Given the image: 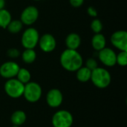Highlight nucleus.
Listing matches in <instances>:
<instances>
[{"label": "nucleus", "instance_id": "obj_1", "mask_svg": "<svg viewBox=\"0 0 127 127\" xmlns=\"http://www.w3.org/2000/svg\"><path fill=\"white\" fill-rule=\"evenodd\" d=\"M60 63L65 71L74 72L83 66V59L77 50L66 48L60 54Z\"/></svg>", "mask_w": 127, "mask_h": 127}, {"label": "nucleus", "instance_id": "obj_2", "mask_svg": "<svg viewBox=\"0 0 127 127\" xmlns=\"http://www.w3.org/2000/svg\"><path fill=\"white\" fill-rule=\"evenodd\" d=\"M92 83L99 89L107 88L112 81V77L109 71L101 67H97L92 71L91 79Z\"/></svg>", "mask_w": 127, "mask_h": 127}, {"label": "nucleus", "instance_id": "obj_3", "mask_svg": "<svg viewBox=\"0 0 127 127\" xmlns=\"http://www.w3.org/2000/svg\"><path fill=\"white\" fill-rule=\"evenodd\" d=\"M39 36L38 31L30 26L23 31L21 36V44L25 49H34L38 45Z\"/></svg>", "mask_w": 127, "mask_h": 127}, {"label": "nucleus", "instance_id": "obj_4", "mask_svg": "<svg viewBox=\"0 0 127 127\" xmlns=\"http://www.w3.org/2000/svg\"><path fill=\"white\" fill-rule=\"evenodd\" d=\"M25 84L16 78L8 79L4 86V89L7 95L11 98H19L23 95Z\"/></svg>", "mask_w": 127, "mask_h": 127}, {"label": "nucleus", "instance_id": "obj_5", "mask_svg": "<svg viewBox=\"0 0 127 127\" xmlns=\"http://www.w3.org/2000/svg\"><path fill=\"white\" fill-rule=\"evenodd\" d=\"M42 90L40 85L36 82H31L25 84L23 95L29 103H36L39 101L42 97Z\"/></svg>", "mask_w": 127, "mask_h": 127}, {"label": "nucleus", "instance_id": "obj_6", "mask_svg": "<svg viewBox=\"0 0 127 127\" xmlns=\"http://www.w3.org/2000/svg\"><path fill=\"white\" fill-rule=\"evenodd\" d=\"M51 123L54 127H71L74 123V118L70 112L59 110L54 114Z\"/></svg>", "mask_w": 127, "mask_h": 127}, {"label": "nucleus", "instance_id": "obj_7", "mask_svg": "<svg viewBox=\"0 0 127 127\" xmlns=\"http://www.w3.org/2000/svg\"><path fill=\"white\" fill-rule=\"evenodd\" d=\"M39 12L36 7L33 5L27 6L21 13L19 20L22 22L23 25L31 26L39 19Z\"/></svg>", "mask_w": 127, "mask_h": 127}, {"label": "nucleus", "instance_id": "obj_8", "mask_svg": "<svg viewBox=\"0 0 127 127\" xmlns=\"http://www.w3.org/2000/svg\"><path fill=\"white\" fill-rule=\"evenodd\" d=\"M112 45L120 51H127V32L124 30L115 31L110 37Z\"/></svg>", "mask_w": 127, "mask_h": 127}, {"label": "nucleus", "instance_id": "obj_9", "mask_svg": "<svg viewBox=\"0 0 127 127\" xmlns=\"http://www.w3.org/2000/svg\"><path fill=\"white\" fill-rule=\"evenodd\" d=\"M116 53L110 48L105 47L98 51L97 57L100 63L106 67H113L116 65Z\"/></svg>", "mask_w": 127, "mask_h": 127}, {"label": "nucleus", "instance_id": "obj_10", "mask_svg": "<svg viewBox=\"0 0 127 127\" xmlns=\"http://www.w3.org/2000/svg\"><path fill=\"white\" fill-rule=\"evenodd\" d=\"M38 45L42 51L45 53H51L56 49L57 40L51 33H44L39 36Z\"/></svg>", "mask_w": 127, "mask_h": 127}, {"label": "nucleus", "instance_id": "obj_11", "mask_svg": "<svg viewBox=\"0 0 127 127\" xmlns=\"http://www.w3.org/2000/svg\"><path fill=\"white\" fill-rule=\"evenodd\" d=\"M20 67L14 61H7L0 65V76L5 79H11L16 77Z\"/></svg>", "mask_w": 127, "mask_h": 127}, {"label": "nucleus", "instance_id": "obj_12", "mask_svg": "<svg viewBox=\"0 0 127 127\" xmlns=\"http://www.w3.org/2000/svg\"><path fill=\"white\" fill-rule=\"evenodd\" d=\"M63 101V95L60 90L52 89L49 90L46 95V103L51 108H57L60 106Z\"/></svg>", "mask_w": 127, "mask_h": 127}, {"label": "nucleus", "instance_id": "obj_13", "mask_svg": "<svg viewBox=\"0 0 127 127\" xmlns=\"http://www.w3.org/2000/svg\"><path fill=\"white\" fill-rule=\"evenodd\" d=\"M82 40L80 36L77 33H71L67 35L65 39V44L68 49L77 50L80 45Z\"/></svg>", "mask_w": 127, "mask_h": 127}, {"label": "nucleus", "instance_id": "obj_14", "mask_svg": "<svg viewBox=\"0 0 127 127\" xmlns=\"http://www.w3.org/2000/svg\"><path fill=\"white\" fill-rule=\"evenodd\" d=\"M91 43L94 50H95L96 51H100V50L106 47V39L105 36L101 33H95V35L92 38Z\"/></svg>", "mask_w": 127, "mask_h": 127}, {"label": "nucleus", "instance_id": "obj_15", "mask_svg": "<svg viewBox=\"0 0 127 127\" xmlns=\"http://www.w3.org/2000/svg\"><path fill=\"white\" fill-rule=\"evenodd\" d=\"M27 119V115L24 111L22 110H16L15 111L11 117H10V121L13 125L14 126H18L20 127L22 124H25Z\"/></svg>", "mask_w": 127, "mask_h": 127}, {"label": "nucleus", "instance_id": "obj_16", "mask_svg": "<svg viewBox=\"0 0 127 127\" xmlns=\"http://www.w3.org/2000/svg\"><path fill=\"white\" fill-rule=\"evenodd\" d=\"M92 75V71L86 66L80 67L76 71V77L78 81L81 83H86L90 80Z\"/></svg>", "mask_w": 127, "mask_h": 127}, {"label": "nucleus", "instance_id": "obj_17", "mask_svg": "<svg viewBox=\"0 0 127 127\" xmlns=\"http://www.w3.org/2000/svg\"><path fill=\"white\" fill-rule=\"evenodd\" d=\"M22 61L26 64L33 63L36 59V52L34 49L26 48L21 54Z\"/></svg>", "mask_w": 127, "mask_h": 127}, {"label": "nucleus", "instance_id": "obj_18", "mask_svg": "<svg viewBox=\"0 0 127 127\" xmlns=\"http://www.w3.org/2000/svg\"><path fill=\"white\" fill-rule=\"evenodd\" d=\"M12 20V16L9 10L5 8L0 10V28L6 29Z\"/></svg>", "mask_w": 127, "mask_h": 127}, {"label": "nucleus", "instance_id": "obj_19", "mask_svg": "<svg viewBox=\"0 0 127 127\" xmlns=\"http://www.w3.org/2000/svg\"><path fill=\"white\" fill-rule=\"evenodd\" d=\"M16 79L19 80L23 84H26L31 81V72L25 68H20L16 74Z\"/></svg>", "mask_w": 127, "mask_h": 127}, {"label": "nucleus", "instance_id": "obj_20", "mask_svg": "<svg viewBox=\"0 0 127 127\" xmlns=\"http://www.w3.org/2000/svg\"><path fill=\"white\" fill-rule=\"evenodd\" d=\"M23 28V24L19 19H14L11 20V22L9 23V25L7 27V30L10 33H19Z\"/></svg>", "mask_w": 127, "mask_h": 127}, {"label": "nucleus", "instance_id": "obj_21", "mask_svg": "<svg viewBox=\"0 0 127 127\" xmlns=\"http://www.w3.org/2000/svg\"><path fill=\"white\" fill-rule=\"evenodd\" d=\"M90 28L95 33H101V31H103V25L100 19L97 18H94V19L91 22Z\"/></svg>", "mask_w": 127, "mask_h": 127}, {"label": "nucleus", "instance_id": "obj_22", "mask_svg": "<svg viewBox=\"0 0 127 127\" xmlns=\"http://www.w3.org/2000/svg\"><path fill=\"white\" fill-rule=\"evenodd\" d=\"M116 64L125 67L127 64V51H120L116 54Z\"/></svg>", "mask_w": 127, "mask_h": 127}, {"label": "nucleus", "instance_id": "obj_23", "mask_svg": "<svg viewBox=\"0 0 127 127\" xmlns=\"http://www.w3.org/2000/svg\"><path fill=\"white\" fill-rule=\"evenodd\" d=\"M21 55L20 51L16 48H10L7 51V56L11 59L18 58Z\"/></svg>", "mask_w": 127, "mask_h": 127}, {"label": "nucleus", "instance_id": "obj_24", "mask_svg": "<svg viewBox=\"0 0 127 127\" xmlns=\"http://www.w3.org/2000/svg\"><path fill=\"white\" fill-rule=\"evenodd\" d=\"M86 67L88 68L89 69H90L91 71H93L94 69H95L96 68L98 67L97 61L95 58L90 57V58L87 59V60L86 62Z\"/></svg>", "mask_w": 127, "mask_h": 127}, {"label": "nucleus", "instance_id": "obj_25", "mask_svg": "<svg viewBox=\"0 0 127 127\" xmlns=\"http://www.w3.org/2000/svg\"><path fill=\"white\" fill-rule=\"evenodd\" d=\"M87 13L89 14V16L93 17V18H96L98 15V12L97 9L93 6H89L87 8Z\"/></svg>", "mask_w": 127, "mask_h": 127}, {"label": "nucleus", "instance_id": "obj_26", "mask_svg": "<svg viewBox=\"0 0 127 127\" xmlns=\"http://www.w3.org/2000/svg\"><path fill=\"white\" fill-rule=\"evenodd\" d=\"M84 1L85 0H69V3L71 5V7L78 8V7H80L83 4Z\"/></svg>", "mask_w": 127, "mask_h": 127}, {"label": "nucleus", "instance_id": "obj_27", "mask_svg": "<svg viewBox=\"0 0 127 127\" xmlns=\"http://www.w3.org/2000/svg\"><path fill=\"white\" fill-rule=\"evenodd\" d=\"M5 7V0H0V10L4 9Z\"/></svg>", "mask_w": 127, "mask_h": 127}, {"label": "nucleus", "instance_id": "obj_28", "mask_svg": "<svg viewBox=\"0 0 127 127\" xmlns=\"http://www.w3.org/2000/svg\"><path fill=\"white\" fill-rule=\"evenodd\" d=\"M33 1H41V0H33Z\"/></svg>", "mask_w": 127, "mask_h": 127}, {"label": "nucleus", "instance_id": "obj_29", "mask_svg": "<svg viewBox=\"0 0 127 127\" xmlns=\"http://www.w3.org/2000/svg\"><path fill=\"white\" fill-rule=\"evenodd\" d=\"M12 127H18V126H14V125H13Z\"/></svg>", "mask_w": 127, "mask_h": 127}]
</instances>
